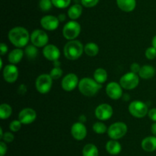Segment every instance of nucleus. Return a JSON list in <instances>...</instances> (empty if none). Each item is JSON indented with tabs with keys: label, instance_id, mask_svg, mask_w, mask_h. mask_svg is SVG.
I'll return each instance as SVG.
<instances>
[{
	"label": "nucleus",
	"instance_id": "1",
	"mask_svg": "<svg viewBox=\"0 0 156 156\" xmlns=\"http://www.w3.org/2000/svg\"><path fill=\"white\" fill-rule=\"evenodd\" d=\"M30 35L26 28L23 27H15L9 32V39L10 42L18 48L25 47L30 40Z\"/></svg>",
	"mask_w": 156,
	"mask_h": 156
},
{
	"label": "nucleus",
	"instance_id": "2",
	"mask_svg": "<svg viewBox=\"0 0 156 156\" xmlns=\"http://www.w3.org/2000/svg\"><path fill=\"white\" fill-rule=\"evenodd\" d=\"M79 90L84 96H93L101 88V84H98L94 79L84 77L79 80Z\"/></svg>",
	"mask_w": 156,
	"mask_h": 156
},
{
	"label": "nucleus",
	"instance_id": "3",
	"mask_svg": "<svg viewBox=\"0 0 156 156\" xmlns=\"http://www.w3.org/2000/svg\"><path fill=\"white\" fill-rule=\"evenodd\" d=\"M84 51V46L79 41L72 40L64 46L63 52L66 58L70 61H76L82 56Z\"/></svg>",
	"mask_w": 156,
	"mask_h": 156
},
{
	"label": "nucleus",
	"instance_id": "4",
	"mask_svg": "<svg viewBox=\"0 0 156 156\" xmlns=\"http://www.w3.org/2000/svg\"><path fill=\"white\" fill-rule=\"evenodd\" d=\"M81 32V25L75 20L67 22L62 29V35L67 40H74L77 38Z\"/></svg>",
	"mask_w": 156,
	"mask_h": 156
},
{
	"label": "nucleus",
	"instance_id": "5",
	"mask_svg": "<svg viewBox=\"0 0 156 156\" xmlns=\"http://www.w3.org/2000/svg\"><path fill=\"white\" fill-rule=\"evenodd\" d=\"M127 125L122 122H117L110 125L108 129V136L111 139L117 140L123 138L127 132Z\"/></svg>",
	"mask_w": 156,
	"mask_h": 156
},
{
	"label": "nucleus",
	"instance_id": "6",
	"mask_svg": "<svg viewBox=\"0 0 156 156\" xmlns=\"http://www.w3.org/2000/svg\"><path fill=\"white\" fill-rule=\"evenodd\" d=\"M53 84V78L50 74L44 73L37 78L35 82V87L37 90L42 94H45L50 92Z\"/></svg>",
	"mask_w": 156,
	"mask_h": 156
},
{
	"label": "nucleus",
	"instance_id": "7",
	"mask_svg": "<svg viewBox=\"0 0 156 156\" xmlns=\"http://www.w3.org/2000/svg\"><path fill=\"white\" fill-rule=\"evenodd\" d=\"M129 112L134 117L143 118L148 114L149 110L147 105L143 101L135 100L129 104Z\"/></svg>",
	"mask_w": 156,
	"mask_h": 156
},
{
	"label": "nucleus",
	"instance_id": "8",
	"mask_svg": "<svg viewBox=\"0 0 156 156\" xmlns=\"http://www.w3.org/2000/svg\"><path fill=\"white\" fill-rule=\"evenodd\" d=\"M136 73L133 72L125 73L120 80V84L125 90H133L138 86L140 83V78Z\"/></svg>",
	"mask_w": 156,
	"mask_h": 156
},
{
	"label": "nucleus",
	"instance_id": "9",
	"mask_svg": "<svg viewBox=\"0 0 156 156\" xmlns=\"http://www.w3.org/2000/svg\"><path fill=\"white\" fill-rule=\"evenodd\" d=\"M30 41L32 44L36 46L37 47H42L47 45L49 38L47 34L44 31L36 29L32 32L30 35Z\"/></svg>",
	"mask_w": 156,
	"mask_h": 156
},
{
	"label": "nucleus",
	"instance_id": "10",
	"mask_svg": "<svg viewBox=\"0 0 156 156\" xmlns=\"http://www.w3.org/2000/svg\"><path fill=\"white\" fill-rule=\"evenodd\" d=\"M96 118L101 121H105L111 118L113 115V108L111 105L103 103L97 106L94 111Z\"/></svg>",
	"mask_w": 156,
	"mask_h": 156
},
{
	"label": "nucleus",
	"instance_id": "11",
	"mask_svg": "<svg viewBox=\"0 0 156 156\" xmlns=\"http://www.w3.org/2000/svg\"><path fill=\"white\" fill-rule=\"evenodd\" d=\"M79 78L75 73H69L62 78L61 85L65 91L70 92L73 91L77 86H79Z\"/></svg>",
	"mask_w": 156,
	"mask_h": 156
},
{
	"label": "nucleus",
	"instance_id": "12",
	"mask_svg": "<svg viewBox=\"0 0 156 156\" xmlns=\"http://www.w3.org/2000/svg\"><path fill=\"white\" fill-rule=\"evenodd\" d=\"M3 77L8 83H14L18 77V69L15 64H8L3 69Z\"/></svg>",
	"mask_w": 156,
	"mask_h": 156
},
{
	"label": "nucleus",
	"instance_id": "13",
	"mask_svg": "<svg viewBox=\"0 0 156 156\" xmlns=\"http://www.w3.org/2000/svg\"><path fill=\"white\" fill-rule=\"evenodd\" d=\"M37 118V113L31 108H24L21 110L18 115V119L24 125H28L35 121Z\"/></svg>",
	"mask_w": 156,
	"mask_h": 156
},
{
	"label": "nucleus",
	"instance_id": "14",
	"mask_svg": "<svg viewBox=\"0 0 156 156\" xmlns=\"http://www.w3.org/2000/svg\"><path fill=\"white\" fill-rule=\"evenodd\" d=\"M59 20L53 15H46L41 19V25L47 31H54L59 27Z\"/></svg>",
	"mask_w": 156,
	"mask_h": 156
},
{
	"label": "nucleus",
	"instance_id": "15",
	"mask_svg": "<svg viewBox=\"0 0 156 156\" xmlns=\"http://www.w3.org/2000/svg\"><path fill=\"white\" fill-rule=\"evenodd\" d=\"M123 87L117 82H111L107 85L106 93L108 96L112 99H119L123 95Z\"/></svg>",
	"mask_w": 156,
	"mask_h": 156
},
{
	"label": "nucleus",
	"instance_id": "16",
	"mask_svg": "<svg viewBox=\"0 0 156 156\" xmlns=\"http://www.w3.org/2000/svg\"><path fill=\"white\" fill-rule=\"evenodd\" d=\"M43 54L46 59L55 62L59 60L60 57V51L56 46L53 44H47L43 49Z\"/></svg>",
	"mask_w": 156,
	"mask_h": 156
},
{
	"label": "nucleus",
	"instance_id": "17",
	"mask_svg": "<svg viewBox=\"0 0 156 156\" xmlns=\"http://www.w3.org/2000/svg\"><path fill=\"white\" fill-rule=\"evenodd\" d=\"M71 134L76 140H83L87 136V128L82 122H76L72 125Z\"/></svg>",
	"mask_w": 156,
	"mask_h": 156
},
{
	"label": "nucleus",
	"instance_id": "18",
	"mask_svg": "<svg viewBox=\"0 0 156 156\" xmlns=\"http://www.w3.org/2000/svg\"><path fill=\"white\" fill-rule=\"evenodd\" d=\"M142 148L144 151L152 152L156 150V136H148L142 141Z\"/></svg>",
	"mask_w": 156,
	"mask_h": 156
},
{
	"label": "nucleus",
	"instance_id": "19",
	"mask_svg": "<svg viewBox=\"0 0 156 156\" xmlns=\"http://www.w3.org/2000/svg\"><path fill=\"white\" fill-rule=\"evenodd\" d=\"M138 74L142 79H151L155 76V67L151 65H143L141 67V69H140Z\"/></svg>",
	"mask_w": 156,
	"mask_h": 156
},
{
	"label": "nucleus",
	"instance_id": "20",
	"mask_svg": "<svg viewBox=\"0 0 156 156\" xmlns=\"http://www.w3.org/2000/svg\"><path fill=\"white\" fill-rule=\"evenodd\" d=\"M117 4L122 11L130 12L135 9L136 2V0H117Z\"/></svg>",
	"mask_w": 156,
	"mask_h": 156
},
{
	"label": "nucleus",
	"instance_id": "21",
	"mask_svg": "<svg viewBox=\"0 0 156 156\" xmlns=\"http://www.w3.org/2000/svg\"><path fill=\"white\" fill-rule=\"evenodd\" d=\"M106 149L109 154L116 155V154H118L121 151L122 148L120 142H117V140L112 139V140H110L107 142Z\"/></svg>",
	"mask_w": 156,
	"mask_h": 156
},
{
	"label": "nucleus",
	"instance_id": "22",
	"mask_svg": "<svg viewBox=\"0 0 156 156\" xmlns=\"http://www.w3.org/2000/svg\"><path fill=\"white\" fill-rule=\"evenodd\" d=\"M24 57V50L21 48H15L9 54V61L12 64H16L21 61Z\"/></svg>",
	"mask_w": 156,
	"mask_h": 156
},
{
	"label": "nucleus",
	"instance_id": "23",
	"mask_svg": "<svg viewBox=\"0 0 156 156\" xmlns=\"http://www.w3.org/2000/svg\"><path fill=\"white\" fill-rule=\"evenodd\" d=\"M82 13V7L79 4L72 6L68 10V16L72 20H76L81 16Z\"/></svg>",
	"mask_w": 156,
	"mask_h": 156
},
{
	"label": "nucleus",
	"instance_id": "24",
	"mask_svg": "<svg viewBox=\"0 0 156 156\" xmlns=\"http://www.w3.org/2000/svg\"><path fill=\"white\" fill-rule=\"evenodd\" d=\"M84 51L88 56L94 57L98 54L99 47L95 43L89 42L85 44V46L84 47Z\"/></svg>",
	"mask_w": 156,
	"mask_h": 156
},
{
	"label": "nucleus",
	"instance_id": "25",
	"mask_svg": "<svg viewBox=\"0 0 156 156\" xmlns=\"http://www.w3.org/2000/svg\"><path fill=\"white\" fill-rule=\"evenodd\" d=\"M94 79L98 84H104V83L106 82L107 79H108V73L103 68L96 69L94 73Z\"/></svg>",
	"mask_w": 156,
	"mask_h": 156
},
{
	"label": "nucleus",
	"instance_id": "26",
	"mask_svg": "<svg viewBox=\"0 0 156 156\" xmlns=\"http://www.w3.org/2000/svg\"><path fill=\"white\" fill-rule=\"evenodd\" d=\"M83 156H98V149L94 144H87L82 150Z\"/></svg>",
	"mask_w": 156,
	"mask_h": 156
},
{
	"label": "nucleus",
	"instance_id": "27",
	"mask_svg": "<svg viewBox=\"0 0 156 156\" xmlns=\"http://www.w3.org/2000/svg\"><path fill=\"white\" fill-rule=\"evenodd\" d=\"M12 113V109L10 105L7 103H2L0 105V118L2 119H6L11 116Z\"/></svg>",
	"mask_w": 156,
	"mask_h": 156
},
{
	"label": "nucleus",
	"instance_id": "28",
	"mask_svg": "<svg viewBox=\"0 0 156 156\" xmlns=\"http://www.w3.org/2000/svg\"><path fill=\"white\" fill-rule=\"evenodd\" d=\"M24 54L29 60H34L37 56L38 50L36 46L31 44V45H28L25 47Z\"/></svg>",
	"mask_w": 156,
	"mask_h": 156
},
{
	"label": "nucleus",
	"instance_id": "29",
	"mask_svg": "<svg viewBox=\"0 0 156 156\" xmlns=\"http://www.w3.org/2000/svg\"><path fill=\"white\" fill-rule=\"evenodd\" d=\"M108 129L106 125L102 122H97L93 125V130L98 134H104L108 132Z\"/></svg>",
	"mask_w": 156,
	"mask_h": 156
},
{
	"label": "nucleus",
	"instance_id": "30",
	"mask_svg": "<svg viewBox=\"0 0 156 156\" xmlns=\"http://www.w3.org/2000/svg\"><path fill=\"white\" fill-rule=\"evenodd\" d=\"M52 2L58 9H65L69 6L71 0H52Z\"/></svg>",
	"mask_w": 156,
	"mask_h": 156
},
{
	"label": "nucleus",
	"instance_id": "31",
	"mask_svg": "<svg viewBox=\"0 0 156 156\" xmlns=\"http://www.w3.org/2000/svg\"><path fill=\"white\" fill-rule=\"evenodd\" d=\"M52 6H53L52 0H41L39 2L40 9L43 12H47V11L50 10Z\"/></svg>",
	"mask_w": 156,
	"mask_h": 156
},
{
	"label": "nucleus",
	"instance_id": "32",
	"mask_svg": "<svg viewBox=\"0 0 156 156\" xmlns=\"http://www.w3.org/2000/svg\"><path fill=\"white\" fill-rule=\"evenodd\" d=\"M50 76L53 80H57L60 78L62 75V70L59 67H54L50 73Z\"/></svg>",
	"mask_w": 156,
	"mask_h": 156
},
{
	"label": "nucleus",
	"instance_id": "33",
	"mask_svg": "<svg viewBox=\"0 0 156 156\" xmlns=\"http://www.w3.org/2000/svg\"><path fill=\"white\" fill-rule=\"evenodd\" d=\"M146 58L149 60H153L156 58V48L154 47H149L146 49L145 53Z\"/></svg>",
	"mask_w": 156,
	"mask_h": 156
},
{
	"label": "nucleus",
	"instance_id": "34",
	"mask_svg": "<svg viewBox=\"0 0 156 156\" xmlns=\"http://www.w3.org/2000/svg\"><path fill=\"white\" fill-rule=\"evenodd\" d=\"M21 122H20V120H13L9 125V128L12 132H16L19 131L21 128Z\"/></svg>",
	"mask_w": 156,
	"mask_h": 156
},
{
	"label": "nucleus",
	"instance_id": "35",
	"mask_svg": "<svg viewBox=\"0 0 156 156\" xmlns=\"http://www.w3.org/2000/svg\"><path fill=\"white\" fill-rule=\"evenodd\" d=\"M99 0H81V2L85 7L91 8L95 6L98 3Z\"/></svg>",
	"mask_w": 156,
	"mask_h": 156
},
{
	"label": "nucleus",
	"instance_id": "36",
	"mask_svg": "<svg viewBox=\"0 0 156 156\" xmlns=\"http://www.w3.org/2000/svg\"><path fill=\"white\" fill-rule=\"evenodd\" d=\"M2 139L5 142H12V141L14 140V135L12 134V132H7L4 133L3 135Z\"/></svg>",
	"mask_w": 156,
	"mask_h": 156
},
{
	"label": "nucleus",
	"instance_id": "37",
	"mask_svg": "<svg viewBox=\"0 0 156 156\" xmlns=\"http://www.w3.org/2000/svg\"><path fill=\"white\" fill-rule=\"evenodd\" d=\"M140 69H141V67L140 66V64H137V63H133V64H131L130 66V70L131 72L134 73H139Z\"/></svg>",
	"mask_w": 156,
	"mask_h": 156
},
{
	"label": "nucleus",
	"instance_id": "38",
	"mask_svg": "<svg viewBox=\"0 0 156 156\" xmlns=\"http://www.w3.org/2000/svg\"><path fill=\"white\" fill-rule=\"evenodd\" d=\"M148 116L150 118V119L156 122V108L151 109L148 113Z\"/></svg>",
	"mask_w": 156,
	"mask_h": 156
},
{
	"label": "nucleus",
	"instance_id": "39",
	"mask_svg": "<svg viewBox=\"0 0 156 156\" xmlns=\"http://www.w3.org/2000/svg\"><path fill=\"white\" fill-rule=\"evenodd\" d=\"M7 151V146L4 142H0V156H4Z\"/></svg>",
	"mask_w": 156,
	"mask_h": 156
},
{
	"label": "nucleus",
	"instance_id": "40",
	"mask_svg": "<svg viewBox=\"0 0 156 156\" xmlns=\"http://www.w3.org/2000/svg\"><path fill=\"white\" fill-rule=\"evenodd\" d=\"M8 51V46L6 45L5 43H1L0 44V53H1V55H5Z\"/></svg>",
	"mask_w": 156,
	"mask_h": 156
},
{
	"label": "nucleus",
	"instance_id": "41",
	"mask_svg": "<svg viewBox=\"0 0 156 156\" xmlns=\"http://www.w3.org/2000/svg\"><path fill=\"white\" fill-rule=\"evenodd\" d=\"M18 93L21 95H24V93L27 91V86L24 85V84H21L18 87Z\"/></svg>",
	"mask_w": 156,
	"mask_h": 156
},
{
	"label": "nucleus",
	"instance_id": "42",
	"mask_svg": "<svg viewBox=\"0 0 156 156\" xmlns=\"http://www.w3.org/2000/svg\"><path fill=\"white\" fill-rule=\"evenodd\" d=\"M151 131H152V134L154 136H156V122H154L152 125V127H151Z\"/></svg>",
	"mask_w": 156,
	"mask_h": 156
},
{
	"label": "nucleus",
	"instance_id": "43",
	"mask_svg": "<svg viewBox=\"0 0 156 156\" xmlns=\"http://www.w3.org/2000/svg\"><path fill=\"white\" fill-rule=\"evenodd\" d=\"M152 47H154L155 48H156V35H155V36H154V38H152Z\"/></svg>",
	"mask_w": 156,
	"mask_h": 156
},
{
	"label": "nucleus",
	"instance_id": "44",
	"mask_svg": "<svg viewBox=\"0 0 156 156\" xmlns=\"http://www.w3.org/2000/svg\"><path fill=\"white\" fill-rule=\"evenodd\" d=\"M59 21H64V20H65V18H66V15H63V14H62V15H59Z\"/></svg>",
	"mask_w": 156,
	"mask_h": 156
},
{
	"label": "nucleus",
	"instance_id": "45",
	"mask_svg": "<svg viewBox=\"0 0 156 156\" xmlns=\"http://www.w3.org/2000/svg\"><path fill=\"white\" fill-rule=\"evenodd\" d=\"M3 135H4V133H3V132H2V128H0V138H1V139H2V137H3Z\"/></svg>",
	"mask_w": 156,
	"mask_h": 156
}]
</instances>
